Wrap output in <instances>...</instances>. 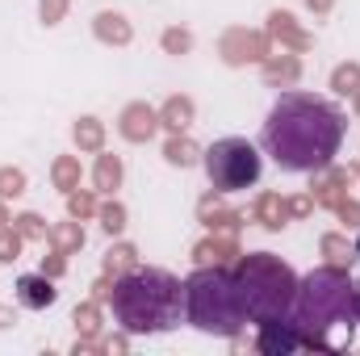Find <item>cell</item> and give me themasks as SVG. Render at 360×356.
<instances>
[{
  "label": "cell",
  "instance_id": "cell-1",
  "mask_svg": "<svg viewBox=\"0 0 360 356\" xmlns=\"http://www.w3.org/2000/svg\"><path fill=\"white\" fill-rule=\"evenodd\" d=\"M348 134V117L310 92H281L264 122V151L285 172H323Z\"/></svg>",
  "mask_w": 360,
  "mask_h": 356
},
{
  "label": "cell",
  "instance_id": "cell-2",
  "mask_svg": "<svg viewBox=\"0 0 360 356\" xmlns=\"http://www.w3.org/2000/svg\"><path fill=\"white\" fill-rule=\"evenodd\" d=\"M289 323L297 327L302 348L348 352L352 348V327H356L348 268L323 265L314 272H306L297 281V293H293V306H289Z\"/></svg>",
  "mask_w": 360,
  "mask_h": 356
},
{
  "label": "cell",
  "instance_id": "cell-3",
  "mask_svg": "<svg viewBox=\"0 0 360 356\" xmlns=\"http://www.w3.org/2000/svg\"><path fill=\"white\" fill-rule=\"evenodd\" d=\"M109 306L126 336H160L180 327L184 319V285L164 268L134 265L130 272L113 276Z\"/></svg>",
  "mask_w": 360,
  "mask_h": 356
},
{
  "label": "cell",
  "instance_id": "cell-4",
  "mask_svg": "<svg viewBox=\"0 0 360 356\" xmlns=\"http://www.w3.org/2000/svg\"><path fill=\"white\" fill-rule=\"evenodd\" d=\"M184 319L205 336L235 340L243 331L248 310H243V298H239L231 265H201L184 281Z\"/></svg>",
  "mask_w": 360,
  "mask_h": 356
},
{
  "label": "cell",
  "instance_id": "cell-5",
  "mask_svg": "<svg viewBox=\"0 0 360 356\" xmlns=\"http://www.w3.org/2000/svg\"><path fill=\"white\" fill-rule=\"evenodd\" d=\"M231 272H235L248 323L289 319V306H293V293H297V276H293V268L285 265L281 256L252 252V256H239L231 265Z\"/></svg>",
  "mask_w": 360,
  "mask_h": 356
},
{
  "label": "cell",
  "instance_id": "cell-6",
  "mask_svg": "<svg viewBox=\"0 0 360 356\" xmlns=\"http://www.w3.org/2000/svg\"><path fill=\"white\" fill-rule=\"evenodd\" d=\"M201 164L218 193H239L260 180V151L248 139H218L210 151H201Z\"/></svg>",
  "mask_w": 360,
  "mask_h": 356
},
{
  "label": "cell",
  "instance_id": "cell-7",
  "mask_svg": "<svg viewBox=\"0 0 360 356\" xmlns=\"http://www.w3.org/2000/svg\"><path fill=\"white\" fill-rule=\"evenodd\" d=\"M218 55H222V63H231V68L264 63V59H269V34L248 30V25H235V30H226V34H222Z\"/></svg>",
  "mask_w": 360,
  "mask_h": 356
},
{
  "label": "cell",
  "instance_id": "cell-8",
  "mask_svg": "<svg viewBox=\"0 0 360 356\" xmlns=\"http://www.w3.org/2000/svg\"><path fill=\"white\" fill-rule=\"evenodd\" d=\"M117 130L126 143H151L155 130H160V109H151L147 101H130L117 117Z\"/></svg>",
  "mask_w": 360,
  "mask_h": 356
},
{
  "label": "cell",
  "instance_id": "cell-9",
  "mask_svg": "<svg viewBox=\"0 0 360 356\" xmlns=\"http://www.w3.org/2000/svg\"><path fill=\"white\" fill-rule=\"evenodd\" d=\"M302 348V336H297V327L289 323V319H269V323H260V336H256V352L264 356H289Z\"/></svg>",
  "mask_w": 360,
  "mask_h": 356
},
{
  "label": "cell",
  "instance_id": "cell-10",
  "mask_svg": "<svg viewBox=\"0 0 360 356\" xmlns=\"http://www.w3.org/2000/svg\"><path fill=\"white\" fill-rule=\"evenodd\" d=\"M348 189H352V172L348 168H323L319 180L310 184V197H314V205H327V210H340L344 201H348Z\"/></svg>",
  "mask_w": 360,
  "mask_h": 356
},
{
  "label": "cell",
  "instance_id": "cell-11",
  "mask_svg": "<svg viewBox=\"0 0 360 356\" xmlns=\"http://www.w3.org/2000/svg\"><path fill=\"white\" fill-rule=\"evenodd\" d=\"M197 218H201L214 235H235V231L243 227V214H239V210H231V205H222L218 189H214V193H205V197L197 201Z\"/></svg>",
  "mask_w": 360,
  "mask_h": 356
},
{
  "label": "cell",
  "instance_id": "cell-12",
  "mask_svg": "<svg viewBox=\"0 0 360 356\" xmlns=\"http://www.w3.org/2000/svg\"><path fill=\"white\" fill-rule=\"evenodd\" d=\"M55 298H59V289H55V276H46V272H25L17 281V302L25 310H46V306H55Z\"/></svg>",
  "mask_w": 360,
  "mask_h": 356
},
{
  "label": "cell",
  "instance_id": "cell-13",
  "mask_svg": "<svg viewBox=\"0 0 360 356\" xmlns=\"http://www.w3.org/2000/svg\"><path fill=\"white\" fill-rule=\"evenodd\" d=\"M264 34H269L272 42H281V46L297 51V55L314 46V38H310V34H306V30L297 25V17H293V13H285V8H276V13H269V30H264Z\"/></svg>",
  "mask_w": 360,
  "mask_h": 356
},
{
  "label": "cell",
  "instance_id": "cell-14",
  "mask_svg": "<svg viewBox=\"0 0 360 356\" xmlns=\"http://www.w3.org/2000/svg\"><path fill=\"white\" fill-rule=\"evenodd\" d=\"M239 256H243V248L235 243V235H210V239H201V243L193 248L197 268L201 265H235Z\"/></svg>",
  "mask_w": 360,
  "mask_h": 356
},
{
  "label": "cell",
  "instance_id": "cell-15",
  "mask_svg": "<svg viewBox=\"0 0 360 356\" xmlns=\"http://www.w3.org/2000/svg\"><path fill=\"white\" fill-rule=\"evenodd\" d=\"M252 218L264 227V231H281L293 214H289V197H281V193H260L256 197V205H252Z\"/></svg>",
  "mask_w": 360,
  "mask_h": 356
},
{
  "label": "cell",
  "instance_id": "cell-16",
  "mask_svg": "<svg viewBox=\"0 0 360 356\" xmlns=\"http://www.w3.org/2000/svg\"><path fill=\"white\" fill-rule=\"evenodd\" d=\"M92 34H96L101 42H109V46H126V42L134 38L130 21H126L122 13H96V21H92Z\"/></svg>",
  "mask_w": 360,
  "mask_h": 356
},
{
  "label": "cell",
  "instance_id": "cell-17",
  "mask_svg": "<svg viewBox=\"0 0 360 356\" xmlns=\"http://www.w3.org/2000/svg\"><path fill=\"white\" fill-rule=\"evenodd\" d=\"M297 76H302V59L297 55H272L269 51V59H264V80L269 84H281V89H289V84H297Z\"/></svg>",
  "mask_w": 360,
  "mask_h": 356
},
{
  "label": "cell",
  "instance_id": "cell-18",
  "mask_svg": "<svg viewBox=\"0 0 360 356\" xmlns=\"http://www.w3.org/2000/svg\"><path fill=\"white\" fill-rule=\"evenodd\" d=\"M160 126H168L172 134L193 126V96H168L164 109H160Z\"/></svg>",
  "mask_w": 360,
  "mask_h": 356
},
{
  "label": "cell",
  "instance_id": "cell-19",
  "mask_svg": "<svg viewBox=\"0 0 360 356\" xmlns=\"http://www.w3.org/2000/svg\"><path fill=\"white\" fill-rule=\"evenodd\" d=\"M164 160H168L172 168H193V164L201 160V147H197V143L180 130V134H172V139L164 143Z\"/></svg>",
  "mask_w": 360,
  "mask_h": 356
},
{
  "label": "cell",
  "instance_id": "cell-20",
  "mask_svg": "<svg viewBox=\"0 0 360 356\" xmlns=\"http://www.w3.org/2000/svg\"><path fill=\"white\" fill-rule=\"evenodd\" d=\"M319 248H323V256H327V265H335V268H352V260H360L356 256V243H348L344 235H323L319 239Z\"/></svg>",
  "mask_w": 360,
  "mask_h": 356
},
{
  "label": "cell",
  "instance_id": "cell-21",
  "mask_svg": "<svg viewBox=\"0 0 360 356\" xmlns=\"http://www.w3.org/2000/svg\"><path fill=\"white\" fill-rule=\"evenodd\" d=\"M46 239H51L63 256H72V252H80V248H84V227H80V218H72V222L51 227V231H46Z\"/></svg>",
  "mask_w": 360,
  "mask_h": 356
},
{
  "label": "cell",
  "instance_id": "cell-22",
  "mask_svg": "<svg viewBox=\"0 0 360 356\" xmlns=\"http://www.w3.org/2000/svg\"><path fill=\"white\" fill-rule=\"evenodd\" d=\"M96 189L101 193H113L117 184H122V160L117 155H105V151H96Z\"/></svg>",
  "mask_w": 360,
  "mask_h": 356
},
{
  "label": "cell",
  "instance_id": "cell-23",
  "mask_svg": "<svg viewBox=\"0 0 360 356\" xmlns=\"http://www.w3.org/2000/svg\"><path fill=\"white\" fill-rule=\"evenodd\" d=\"M72 139H76L80 151H101V147H105V126H101L96 117H80L76 130H72Z\"/></svg>",
  "mask_w": 360,
  "mask_h": 356
},
{
  "label": "cell",
  "instance_id": "cell-24",
  "mask_svg": "<svg viewBox=\"0 0 360 356\" xmlns=\"http://www.w3.org/2000/svg\"><path fill=\"white\" fill-rule=\"evenodd\" d=\"M51 180H55V189H63V193L80 189V160H76V155H59L55 168H51Z\"/></svg>",
  "mask_w": 360,
  "mask_h": 356
},
{
  "label": "cell",
  "instance_id": "cell-25",
  "mask_svg": "<svg viewBox=\"0 0 360 356\" xmlns=\"http://www.w3.org/2000/svg\"><path fill=\"white\" fill-rule=\"evenodd\" d=\"M134 265H139V252H134L130 243H113V248L105 252V272H109V276H122V272H130Z\"/></svg>",
  "mask_w": 360,
  "mask_h": 356
},
{
  "label": "cell",
  "instance_id": "cell-26",
  "mask_svg": "<svg viewBox=\"0 0 360 356\" xmlns=\"http://www.w3.org/2000/svg\"><path fill=\"white\" fill-rule=\"evenodd\" d=\"M72 323H76V331L80 336H101V302H80L76 310H72Z\"/></svg>",
  "mask_w": 360,
  "mask_h": 356
},
{
  "label": "cell",
  "instance_id": "cell-27",
  "mask_svg": "<svg viewBox=\"0 0 360 356\" xmlns=\"http://www.w3.org/2000/svg\"><path fill=\"white\" fill-rule=\"evenodd\" d=\"M331 89L340 92V96H356L360 92V63H340L331 72Z\"/></svg>",
  "mask_w": 360,
  "mask_h": 356
},
{
  "label": "cell",
  "instance_id": "cell-28",
  "mask_svg": "<svg viewBox=\"0 0 360 356\" xmlns=\"http://www.w3.org/2000/svg\"><path fill=\"white\" fill-rule=\"evenodd\" d=\"M96 214H101L105 235H122L126 231V205L122 201H105V205H96Z\"/></svg>",
  "mask_w": 360,
  "mask_h": 356
},
{
  "label": "cell",
  "instance_id": "cell-29",
  "mask_svg": "<svg viewBox=\"0 0 360 356\" xmlns=\"http://www.w3.org/2000/svg\"><path fill=\"white\" fill-rule=\"evenodd\" d=\"M68 214H72V218H80V222L92 218V214H96V197L84 193V189H72V193H68Z\"/></svg>",
  "mask_w": 360,
  "mask_h": 356
},
{
  "label": "cell",
  "instance_id": "cell-30",
  "mask_svg": "<svg viewBox=\"0 0 360 356\" xmlns=\"http://www.w3.org/2000/svg\"><path fill=\"white\" fill-rule=\"evenodd\" d=\"M21 256V231L17 227H0V265H13Z\"/></svg>",
  "mask_w": 360,
  "mask_h": 356
},
{
  "label": "cell",
  "instance_id": "cell-31",
  "mask_svg": "<svg viewBox=\"0 0 360 356\" xmlns=\"http://www.w3.org/2000/svg\"><path fill=\"white\" fill-rule=\"evenodd\" d=\"M21 193H25V172L21 168H0V201L21 197Z\"/></svg>",
  "mask_w": 360,
  "mask_h": 356
},
{
  "label": "cell",
  "instance_id": "cell-32",
  "mask_svg": "<svg viewBox=\"0 0 360 356\" xmlns=\"http://www.w3.org/2000/svg\"><path fill=\"white\" fill-rule=\"evenodd\" d=\"M13 227L21 231V239H46V222H42L38 214H17Z\"/></svg>",
  "mask_w": 360,
  "mask_h": 356
},
{
  "label": "cell",
  "instance_id": "cell-33",
  "mask_svg": "<svg viewBox=\"0 0 360 356\" xmlns=\"http://www.w3.org/2000/svg\"><path fill=\"white\" fill-rule=\"evenodd\" d=\"M164 51H168V55H188V51H193V34H188V30H176V25L164 30Z\"/></svg>",
  "mask_w": 360,
  "mask_h": 356
},
{
  "label": "cell",
  "instance_id": "cell-34",
  "mask_svg": "<svg viewBox=\"0 0 360 356\" xmlns=\"http://www.w3.org/2000/svg\"><path fill=\"white\" fill-rule=\"evenodd\" d=\"M38 13H42L46 25H59L68 17V0H38Z\"/></svg>",
  "mask_w": 360,
  "mask_h": 356
},
{
  "label": "cell",
  "instance_id": "cell-35",
  "mask_svg": "<svg viewBox=\"0 0 360 356\" xmlns=\"http://www.w3.org/2000/svg\"><path fill=\"white\" fill-rule=\"evenodd\" d=\"M42 272H46V276H63V272H68V256L55 248L51 256H42Z\"/></svg>",
  "mask_w": 360,
  "mask_h": 356
},
{
  "label": "cell",
  "instance_id": "cell-36",
  "mask_svg": "<svg viewBox=\"0 0 360 356\" xmlns=\"http://www.w3.org/2000/svg\"><path fill=\"white\" fill-rule=\"evenodd\" d=\"M310 210H314V197H310V193H297V197H289V214H293V218H306Z\"/></svg>",
  "mask_w": 360,
  "mask_h": 356
},
{
  "label": "cell",
  "instance_id": "cell-37",
  "mask_svg": "<svg viewBox=\"0 0 360 356\" xmlns=\"http://www.w3.org/2000/svg\"><path fill=\"white\" fill-rule=\"evenodd\" d=\"M109 289H113V276L105 272V276H101V281L92 285V302H109Z\"/></svg>",
  "mask_w": 360,
  "mask_h": 356
},
{
  "label": "cell",
  "instance_id": "cell-38",
  "mask_svg": "<svg viewBox=\"0 0 360 356\" xmlns=\"http://www.w3.org/2000/svg\"><path fill=\"white\" fill-rule=\"evenodd\" d=\"M331 4H335V0H306V8H310V13H319V17H327V13H331Z\"/></svg>",
  "mask_w": 360,
  "mask_h": 356
},
{
  "label": "cell",
  "instance_id": "cell-39",
  "mask_svg": "<svg viewBox=\"0 0 360 356\" xmlns=\"http://www.w3.org/2000/svg\"><path fill=\"white\" fill-rule=\"evenodd\" d=\"M352 310H356V327H360V281H352Z\"/></svg>",
  "mask_w": 360,
  "mask_h": 356
},
{
  "label": "cell",
  "instance_id": "cell-40",
  "mask_svg": "<svg viewBox=\"0 0 360 356\" xmlns=\"http://www.w3.org/2000/svg\"><path fill=\"white\" fill-rule=\"evenodd\" d=\"M0 327H13V310L8 306H0Z\"/></svg>",
  "mask_w": 360,
  "mask_h": 356
},
{
  "label": "cell",
  "instance_id": "cell-41",
  "mask_svg": "<svg viewBox=\"0 0 360 356\" xmlns=\"http://www.w3.org/2000/svg\"><path fill=\"white\" fill-rule=\"evenodd\" d=\"M4 222H8V214H4V205H0V227H4Z\"/></svg>",
  "mask_w": 360,
  "mask_h": 356
},
{
  "label": "cell",
  "instance_id": "cell-42",
  "mask_svg": "<svg viewBox=\"0 0 360 356\" xmlns=\"http://www.w3.org/2000/svg\"><path fill=\"white\" fill-rule=\"evenodd\" d=\"M356 113H360V92H356Z\"/></svg>",
  "mask_w": 360,
  "mask_h": 356
},
{
  "label": "cell",
  "instance_id": "cell-43",
  "mask_svg": "<svg viewBox=\"0 0 360 356\" xmlns=\"http://www.w3.org/2000/svg\"><path fill=\"white\" fill-rule=\"evenodd\" d=\"M356 256H360V235H356Z\"/></svg>",
  "mask_w": 360,
  "mask_h": 356
}]
</instances>
